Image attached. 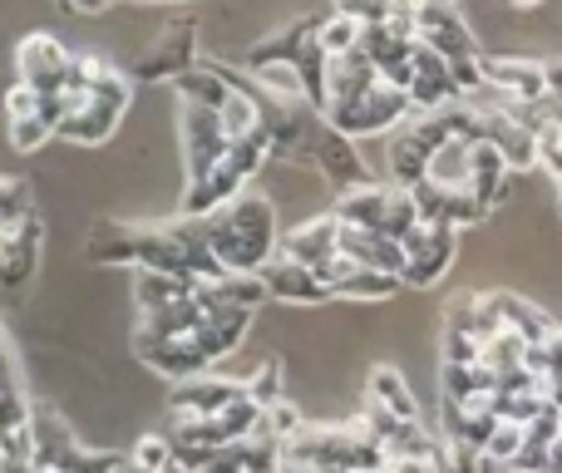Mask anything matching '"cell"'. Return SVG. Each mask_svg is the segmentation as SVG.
Wrapping results in <instances>:
<instances>
[{"label":"cell","instance_id":"cell-16","mask_svg":"<svg viewBox=\"0 0 562 473\" xmlns=\"http://www.w3.org/2000/svg\"><path fill=\"white\" fill-rule=\"evenodd\" d=\"M243 380H227V375H193V380H183V385H173V395H168V409L173 415H198V419H213V415H223L227 405H233L237 395H243Z\"/></svg>","mask_w":562,"mask_h":473},{"label":"cell","instance_id":"cell-8","mask_svg":"<svg viewBox=\"0 0 562 473\" xmlns=\"http://www.w3.org/2000/svg\"><path fill=\"white\" fill-rule=\"evenodd\" d=\"M193 65H198V20L178 15V20H168L154 45L138 55L134 79H168V85H173V79L188 75Z\"/></svg>","mask_w":562,"mask_h":473},{"label":"cell","instance_id":"cell-17","mask_svg":"<svg viewBox=\"0 0 562 473\" xmlns=\"http://www.w3.org/2000/svg\"><path fill=\"white\" fill-rule=\"evenodd\" d=\"M321 281L330 286V296L336 301H390L405 281L400 277H385V271H370V267H356L350 257H336L326 271H321Z\"/></svg>","mask_w":562,"mask_h":473},{"label":"cell","instance_id":"cell-14","mask_svg":"<svg viewBox=\"0 0 562 473\" xmlns=\"http://www.w3.org/2000/svg\"><path fill=\"white\" fill-rule=\"evenodd\" d=\"M262 281H267V296H272V301H286V306H326V301H336L326 281H321L311 267L291 261L286 251H277V257L267 261V267H262Z\"/></svg>","mask_w":562,"mask_h":473},{"label":"cell","instance_id":"cell-33","mask_svg":"<svg viewBox=\"0 0 562 473\" xmlns=\"http://www.w3.org/2000/svg\"><path fill=\"white\" fill-rule=\"evenodd\" d=\"M543 79H548V99H553V104H562V55L543 59Z\"/></svg>","mask_w":562,"mask_h":473},{"label":"cell","instance_id":"cell-37","mask_svg":"<svg viewBox=\"0 0 562 473\" xmlns=\"http://www.w3.org/2000/svg\"><path fill=\"white\" fill-rule=\"evenodd\" d=\"M548 473H562V439L548 449Z\"/></svg>","mask_w":562,"mask_h":473},{"label":"cell","instance_id":"cell-15","mask_svg":"<svg viewBox=\"0 0 562 473\" xmlns=\"http://www.w3.org/2000/svg\"><path fill=\"white\" fill-rule=\"evenodd\" d=\"M277 251H286L291 261H301V267H311L321 277V271L340 257V223H336V213H321V217H311V223L291 227V233L281 237Z\"/></svg>","mask_w":562,"mask_h":473},{"label":"cell","instance_id":"cell-12","mask_svg":"<svg viewBox=\"0 0 562 473\" xmlns=\"http://www.w3.org/2000/svg\"><path fill=\"white\" fill-rule=\"evenodd\" d=\"M484 79L488 94L514 99V104H548V79H543V59L528 55H484Z\"/></svg>","mask_w":562,"mask_h":473},{"label":"cell","instance_id":"cell-27","mask_svg":"<svg viewBox=\"0 0 562 473\" xmlns=\"http://www.w3.org/2000/svg\"><path fill=\"white\" fill-rule=\"evenodd\" d=\"M128 464L138 473H178V454L164 439V429H158V435H138V444L128 449Z\"/></svg>","mask_w":562,"mask_h":473},{"label":"cell","instance_id":"cell-36","mask_svg":"<svg viewBox=\"0 0 562 473\" xmlns=\"http://www.w3.org/2000/svg\"><path fill=\"white\" fill-rule=\"evenodd\" d=\"M0 365H15V346H10L5 326H0Z\"/></svg>","mask_w":562,"mask_h":473},{"label":"cell","instance_id":"cell-2","mask_svg":"<svg viewBox=\"0 0 562 473\" xmlns=\"http://www.w3.org/2000/svg\"><path fill=\"white\" fill-rule=\"evenodd\" d=\"M128 99H134V75L114 65L104 55H85V94L75 99V109L59 124V138L79 148H99L119 134L128 114Z\"/></svg>","mask_w":562,"mask_h":473},{"label":"cell","instance_id":"cell-11","mask_svg":"<svg viewBox=\"0 0 562 473\" xmlns=\"http://www.w3.org/2000/svg\"><path fill=\"white\" fill-rule=\"evenodd\" d=\"M311 168H316L321 178H326L336 193H346V188H366V183H375V173H370V164L360 158V148H356V138H346V134H336V128L321 119V128H316V144H311Z\"/></svg>","mask_w":562,"mask_h":473},{"label":"cell","instance_id":"cell-38","mask_svg":"<svg viewBox=\"0 0 562 473\" xmlns=\"http://www.w3.org/2000/svg\"><path fill=\"white\" fill-rule=\"evenodd\" d=\"M508 5H518V10H538L543 0H508Z\"/></svg>","mask_w":562,"mask_h":473},{"label":"cell","instance_id":"cell-25","mask_svg":"<svg viewBox=\"0 0 562 473\" xmlns=\"http://www.w3.org/2000/svg\"><path fill=\"white\" fill-rule=\"evenodd\" d=\"M469 148H474V144H445V148H435L425 183L445 188V193H469Z\"/></svg>","mask_w":562,"mask_h":473},{"label":"cell","instance_id":"cell-20","mask_svg":"<svg viewBox=\"0 0 562 473\" xmlns=\"http://www.w3.org/2000/svg\"><path fill=\"white\" fill-rule=\"evenodd\" d=\"M85 251H89V261H94V267L134 271V261H138V223H109V217H104V223L89 227Z\"/></svg>","mask_w":562,"mask_h":473},{"label":"cell","instance_id":"cell-6","mask_svg":"<svg viewBox=\"0 0 562 473\" xmlns=\"http://www.w3.org/2000/svg\"><path fill=\"white\" fill-rule=\"evenodd\" d=\"M415 35H419V45L435 49V55L449 59V65H454V59L484 55V45L474 40V30H469L464 10H459L454 0H425L415 15Z\"/></svg>","mask_w":562,"mask_h":473},{"label":"cell","instance_id":"cell-22","mask_svg":"<svg viewBox=\"0 0 562 473\" xmlns=\"http://www.w3.org/2000/svg\"><path fill=\"white\" fill-rule=\"evenodd\" d=\"M198 296V281L193 277H173V271H134V301H138V316L148 311H168V306H183V301Z\"/></svg>","mask_w":562,"mask_h":473},{"label":"cell","instance_id":"cell-21","mask_svg":"<svg viewBox=\"0 0 562 473\" xmlns=\"http://www.w3.org/2000/svg\"><path fill=\"white\" fill-rule=\"evenodd\" d=\"M508 183H514V168L504 164V154H498L488 138L469 148V193H474L479 203H484V207L504 203V198H508Z\"/></svg>","mask_w":562,"mask_h":473},{"label":"cell","instance_id":"cell-30","mask_svg":"<svg viewBox=\"0 0 562 473\" xmlns=\"http://www.w3.org/2000/svg\"><path fill=\"white\" fill-rule=\"evenodd\" d=\"M35 213V188L25 183V178H10L0 173V227L20 223V217Z\"/></svg>","mask_w":562,"mask_h":473},{"label":"cell","instance_id":"cell-40","mask_svg":"<svg viewBox=\"0 0 562 473\" xmlns=\"http://www.w3.org/2000/svg\"><path fill=\"white\" fill-rule=\"evenodd\" d=\"M326 473H350V469H326ZM380 473H390V469H380Z\"/></svg>","mask_w":562,"mask_h":473},{"label":"cell","instance_id":"cell-32","mask_svg":"<svg viewBox=\"0 0 562 473\" xmlns=\"http://www.w3.org/2000/svg\"><path fill=\"white\" fill-rule=\"evenodd\" d=\"M330 10L360 20V25H380V20H390V0H336Z\"/></svg>","mask_w":562,"mask_h":473},{"label":"cell","instance_id":"cell-3","mask_svg":"<svg viewBox=\"0 0 562 473\" xmlns=\"http://www.w3.org/2000/svg\"><path fill=\"white\" fill-rule=\"evenodd\" d=\"M272 158V138L257 134V138H243V144H227V154L207 168L203 178H188L183 188V213L188 217H213L217 207H227L233 198H243L252 188V178L267 168Z\"/></svg>","mask_w":562,"mask_h":473},{"label":"cell","instance_id":"cell-4","mask_svg":"<svg viewBox=\"0 0 562 473\" xmlns=\"http://www.w3.org/2000/svg\"><path fill=\"white\" fill-rule=\"evenodd\" d=\"M15 79L30 85L35 94L59 99L85 85V55H75V49H69L65 40H55L49 30H30L15 45Z\"/></svg>","mask_w":562,"mask_h":473},{"label":"cell","instance_id":"cell-39","mask_svg":"<svg viewBox=\"0 0 562 473\" xmlns=\"http://www.w3.org/2000/svg\"><path fill=\"white\" fill-rule=\"evenodd\" d=\"M504 473H548V469H504Z\"/></svg>","mask_w":562,"mask_h":473},{"label":"cell","instance_id":"cell-34","mask_svg":"<svg viewBox=\"0 0 562 473\" xmlns=\"http://www.w3.org/2000/svg\"><path fill=\"white\" fill-rule=\"evenodd\" d=\"M65 10H79V15H99V10H109L114 0H59Z\"/></svg>","mask_w":562,"mask_h":473},{"label":"cell","instance_id":"cell-18","mask_svg":"<svg viewBox=\"0 0 562 473\" xmlns=\"http://www.w3.org/2000/svg\"><path fill=\"white\" fill-rule=\"evenodd\" d=\"M459 104V89L449 79V59H439L435 49H415V75H409V109L415 114H435V109Z\"/></svg>","mask_w":562,"mask_h":473},{"label":"cell","instance_id":"cell-42","mask_svg":"<svg viewBox=\"0 0 562 473\" xmlns=\"http://www.w3.org/2000/svg\"><path fill=\"white\" fill-rule=\"evenodd\" d=\"M138 5H154V0H138Z\"/></svg>","mask_w":562,"mask_h":473},{"label":"cell","instance_id":"cell-5","mask_svg":"<svg viewBox=\"0 0 562 473\" xmlns=\"http://www.w3.org/2000/svg\"><path fill=\"white\" fill-rule=\"evenodd\" d=\"M330 128L336 134H346V138H380V134H395L405 119H415V109H409V94L405 89H395V85H385V79H375L370 89H360L356 99H340V104H330L326 114Z\"/></svg>","mask_w":562,"mask_h":473},{"label":"cell","instance_id":"cell-24","mask_svg":"<svg viewBox=\"0 0 562 473\" xmlns=\"http://www.w3.org/2000/svg\"><path fill=\"white\" fill-rule=\"evenodd\" d=\"M494 296V311H498V320H504V330H514V336H524L528 346H543L548 336H553V320L543 316L538 306H528L524 296H514V291H488Z\"/></svg>","mask_w":562,"mask_h":473},{"label":"cell","instance_id":"cell-10","mask_svg":"<svg viewBox=\"0 0 562 473\" xmlns=\"http://www.w3.org/2000/svg\"><path fill=\"white\" fill-rule=\"evenodd\" d=\"M40 247H45V223L40 213L20 217V223L0 227V291H25L40 271Z\"/></svg>","mask_w":562,"mask_h":473},{"label":"cell","instance_id":"cell-35","mask_svg":"<svg viewBox=\"0 0 562 473\" xmlns=\"http://www.w3.org/2000/svg\"><path fill=\"white\" fill-rule=\"evenodd\" d=\"M419 5H425V0H390V15L415 20V15H419Z\"/></svg>","mask_w":562,"mask_h":473},{"label":"cell","instance_id":"cell-13","mask_svg":"<svg viewBox=\"0 0 562 473\" xmlns=\"http://www.w3.org/2000/svg\"><path fill=\"white\" fill-rule=\"evenodd\" d=\"M178 128H183V164H188V178H203L217 158L227 154V128L213 109H198V104H183L178 114Z\"/></svg>","mask_w":562,"mask_h":473},{"label":"cell","instance_id":"cell-23","mask_svg":"<svg viewBox=\"0 0 562 473\" xmlns=\"http://www.w3.org/2000/svg\"><path fill=\"white\" fill-rule=\"evenodd\" d=\"M366 395H370V409H380V415H390V419H419L415 395H409L405 375H400L395 365H370Z\"/></svg>","mask_w":562,"mask_h":473},{"label":"cell","instance_id":"cell-41","mask_svg":"<svg viewBox=\"0 0 562 473\" xmlns=\"http://www.w3.org/2000/svg\"><path fill=\"white\" fill-rule=\"evenodd\" d=\"M558 198H562V178H558Z\"/></svg>","mask_w":562,"mask_h":473},{"label":"cell","instance_id":"cell-26","mask_svg":"<svg viewBox=\"0 0 562 473\" xmlns=\"http://www.w3.org/2000/svg\"><path fill=\"white\" fill-rule=\"evenodd\" d=\"M360 35H366V25H360V20H350V15H340V10L321 15V25H316V45H321V55H326V59L356 55Z\"/></svg>","mask_w":562,"mask_h":473},{"label":"cell","instance_id":"cell-9","mask_svg":"<svg viewBox=\"0 0 562 473\" xmlns=\"http://www.w3.org/2000/svg\"><path fill=\"white\" fill-rule=\"evenodd\" d=\"M85 454V444L75 439V429L65 425V415L49 405H35L30 415V469L35 473H69Z\"/></svg>","mask_w":562,"mask_h":473},{"label":"cell","instance_id":"cell-19","mask_svg":"<svg viewBox=\"0 0 562 473\" xmlns=\"http://www.w3.org/2000/svg\"><path fill=\"white\" fill-rule=\"evenodd\" d=\"M340 257H350L356 267L385 271V277L405 281V247L385 233H360V227H340Z\"/></svg>","mask_w":562,"mask_h":473},{"label":"cell","instance_id":"cell-1","mask_svg":"<svg viewBox=\"0 0 562 473\" xmlns=\"http://www.w3.org/2000/svg\"><path fill=\"white\" fill-rule=\"evenodd\" d=\"M203 227H207V247H213L217 267L233 271V277H262V267L281 247L277 207L257 188H247L243 198L217 207L213 217H203Z\"/></svg>","mask_w":562,"mask_h":473},{"label":"cell","instance_id":"cell-29","mask_svg":"<svg viewBox=\"0 0 562 473\" xmlns=\"http://www.w3.org/2000/svg\"><path fill=\"white\" fill-rule=\"evenodd\" d=\"M524 444H528V429H524V425H508V419H498L494 435H488V444H484V464L508 469L518 454H524Z\"/></svg>","mask_w":562,"mask_h":473},{"label":"cell","instance_id":"cell-28","mask_svg":"<svg viewBox=\"0 0 562 473\" xmlns=\"http://www.w3.org/2000/svg\"><path fill=\"white\" fill-rule=\"evenodd\" d=\"M528 375L543 380L548 395H553V390H562V330H553L543 346L528 350Z\"/></svg>","mask_w":562,"mask_h":473},{"label":"cell","instance_id":"cell-7","mask_svg":"<svg viewBox=\"0 0 562 473\" xmlns=\"http://www.w3.org/2000/svg\"><path fill=\"white\" fill-rule=\"evenodd\" d=\"M405 286L425 291L454 267V251H459V227H445V223H419L405 241Z\"/></svg>","mask_w":562,"mask_h":473},{"label":"cell","instance_id":"cell-31","mask_svg":"<svg viewBox=\"0 0 562 473\" xmlns=\"http://www.w3.org/2000/svg\"><path fill=\"white\" fill-rule=\"evenodd\" d=\"M243 385H247V395H252V405H262V409H272V405L286 399V395H281V360H262V365H257Z\"/></svg>","mask_w":562,"mask_h":473}]
</instances>
